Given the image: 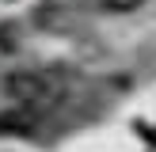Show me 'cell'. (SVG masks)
Returning <instances> with one entry per match:
<instances>
[{
  "label": "cell",
  "mask_w": 156,
  "mask_h": 152,
  "mask_svg": "<svg viewBox=\"0 0 156 152\" xmlns=\"http://www.w3.org/2000/svg\"><path fill=\"white\" fill-rule=\"evenodd\" d=\"M8 95L19 106H30V110H50L53 103L65 91V80L57 72H12L8 76Z\"/></svg>",
  "instance_id": "obj_1"
},
{
  "label": "cell",
  "mask_w": 156,
  "mask_h": 152,
  "mask_svg": "<svg viewBox=\"0 0 156 152\" xmlns=\"http://www.w3.org/2000/svg\"><path fill=\"white\" fill-rule=\"evenodd\" d=\"M38 114L42 110H30V106H12L8 114H0V133H30L38 126Z\"/></svg>",
  "instance_id": "obj_2"
},
{
  "label": "cell",
  "mask_w": 156,
  "mask_h": 152,
  "mask_svg": "<svg viewBox=\"0 0 156 152\" xmlns=\"http://www.w3.org/2000/svg\"><path fill=\"white\" fill-rule=\"evenodd\" d=\"M107 8H111V12H133V8H141L145 0H103Z\"/></svg>",
  "instance_id": "obj_3"
}]
</instances>
